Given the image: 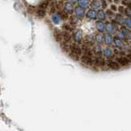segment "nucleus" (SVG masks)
<instances>
[{"instance_id":"a211bd4d","label":"nucleus","mask_w":131,"mask_h":131,"mask_svg":"<svg viewBox=\"0 0 131 131\" xmlns=\"http://www.w3.org/2000/svg\"><path fill=\"white\" fill-rule=\"evenodd\" d=\"M58 16L61 17L62 19H68V14L67 12H59L58 13Z\"/></svg>"},{"instance_id":"c85d7f7f","label":"nucleus","mask_w":131,"mask_h":131,"mask_svg":"<svg viewBox=\"0 0 131 131\" xmlns=\"http://www.w3.org/2000/svg\"><path fill=\"white\" fill-rule=\"evenodd\" d=\"M111 10H112V11H113V12L117 11V7L116 6V5H114V4L111 5Z\"/></svg>"},{"instance_id":"f3484780","label":"nucleus","mask_w":131,"mask_h":131,"mask_svg":"<svg viewBox=\"0 0 131 131\" xmlns=\"http://www.w3.org/2000/svg\"><path fill=\"white\" fill-rule=\"evenodd\" d=\"M104 41H105V43L108 44V45L112 43L113 38H112V37H111V35H109V34H106V35H105V36H104Z\"/></svg>"},{"instance_id":"4468645a","label":"nucleus","mask_w":131,"mask_h":131,"mask_svg":"<svg viewBox=\"0 0 131 131\" xmlns=\"http://www.w3.org/2000/svg\"><path fill=\"white\" fill-rule=\"evenodd\" d=\"M72 9H73V4H72V3L68 2V3H65V11L66 12H70L72 11Z\"/></svg>"},{"instance_id":"4c0bfd02","label":"nucleus","mask_w":131,"mask_h":131,"mask_svg":"<svg viewBox=\"0 0 131 131\" xmlns=\"http://www.w3.org/2000/svg\"><path fill=\"white\" fill-rule=\"evenodd\" d=\"M114 2H115V3H119L120 1H119V0H114Z\"/></svg>"},{"instance_id":"39448f33","label":"nucleus","mask_w":131,"mask_h":131,"mask_svg":"<svg viewBox=\"0 0 131 131\" xmlns=\"http://www.w3.org/2000/svg\"><path fill=\"white\" fill-rule=\"evenodd\" d=\"M72 39V34L70 32V31H67V30H64L62 32V40L63 41L66 43H70Z\"/></svg>"},{"instance_id":"2eb2a0df","label":"nucleus","mask_w":131,"mask_h":131,"mask_svg":"<svg viewBox=\"0 0 131 131\" xmlns=\"http://www.w3.org/2000/svg\"><path fill=\"white\" fill-rule=\"evenodd\" d=\"M106 30L108 31V33H113L114 32V27L112 24L108 23L106 24Z\"/></svg>"},{"instance_id":"412c9836","label":"nucleus","mask_w":131,"mask_h":131,"mask_svg":"<svg viewBox=\"0 0 131 131\" xmlns=\"http://www.w3.org/2000/svg\"><path fill=\"white\" fill-rule=\"evenodd\" d=\"M48 5H49V3L47 0H45V1L41 2V3L39 4V7L41 8V9H46L48 7Z\"/></svg>"},{"instance_id":"9b49d317","label":"nucleus","mask_w":131,"mask_h":131,"mask_svg":"<svg viewBox=\"0 0 131 131\" xmlns=\"http://www.w3.org/2000/svg\"><path fill=\"white\" fill-rule=\"evenodd\" d=\"M61 20H62V19H61V17L58 16V14L53 15V16H52V21H53V24H59L60 22H61Z\"/></svg>"},{"instance_id":"6ab92c4d","label":"nucleus","mask_w":131,"mask_h":131,"mask_svg":"<svg viewBox=\"0 0 131 131\" xmlns=\"http://www.w3.org/2000/svg\"><path fill=\"white\" fill-rule=\"evenodd\" d=\"M37 15L39 17H41V18L45 17V9H41V8L38 9L37 11Z\"/></svg>"},{"instance_id":"e433bc0d","label":"nucleus","mask_w":131,"mask_h":131,"mask_svg":"<svg viewBox=\"0 0 131 131\" xmlns=\"http://www.w3.org/2000/svg\"><path fill=\"white\" fill-rule=\"evenodd\" d=\"M77 1H79V0H70V2H71V3H75Z\"/></svg>"},{"instance_id":"393cba45","label":"nucleus","mask_w":131,"mask_h":131,"mask_svg":"<svg viewBox=\"0 0 131 131\" xmlns=\"http://www.w3.org/2000/svg\"><path fill=\"white\" fill-rule=\"evenodd\" d=\"M125 25L129 28H131V19H125Z\"/></svg>"},{"instance_id":"7c9ffc66","label":"nucleus","mask_w":131,"mask_h":131,"mask_svg":"<svg viewBox=\"0 0 131 131\" xmlns=\"http://www.w3.org/2000/svg\"><path fill=\"white\" fill-rule=\"evenodd\" d=\"M101 3H102V7L104 8H106L107 7V3L104 1V0H101Z\"/></svg>"},{"instance_id":"1a4fd4ad","label":"nucleus","mask_w":131,"mask_h":131,"mask_svg":"<svg viewBox=\"0 0 131 131\" xmlns=\"http://www.w3.org/2000/svg\"><path fill=\"white\" fill-rule=\"evenodd\" d=\"M104 57L105 58H110L111 57L113 56V49H111V48H106V49H104Z\"/></svg>"},{"instance_id":"b1692460","label":"nucleus","mask_w":131,"mask_h":131,"mask_svg":"<svg viewBox=\"0 0 131 131\" xmlns=\"http://www.w3.org/2000/svg\"><path fill=\"white\" fill-rule=\"evenodd\" d=\"M95 40H96V41H98V43H100V42H102L103 41V36L101 34H98L96 37H95Z\"/></svg>"},{"instance_id":"c9c22d12","label":"nucleus","mask_w":131,"mask_h":131,"mask_svg":"<svg viewBox=\"0 0 131 131\" xmlns=\"http://www.w3.org/2000/svg\"><path fill=\"white\" fill-rule=\"evenodd\" d=\"M127 58H129V59L130 60V61H131V53L128 54V57H127Z\"/></svg>"},{"instance_id":"c756f323","label":"nucleus","mask_w":131,"mask_h":131,"mask_svg":"<svg viewBox=\"0 0 131 131\" xmlns=\"http://www.w3.org/2000/svg\"><path fill=\"white\" fill-rule=\"evenodd\" d=\"M118 11H119L121 13H124V12H125V8H124V7H123V6H120V7H118Z\"/></svg>"},{"instance_id":"ddd939ff","label":"nucleus","mask_w":131,"mask_h":131,"mask_svg":"<svg viewBox=\"0 0 131 131\" xmlns=\"http://www.w3.org/2000/svg\"><path fill=\"white\" fill-rule=\"evenodd\" d=\"M114 43H115L116 46H117L118 48H122L124 46V43L122 42V41L120 38L116 37L114 39Z\"/></svg>"},{"instance_id":"a878e982","label":"nucleus","mask_w":131,"mask_h":131,"mask_svg":"<svg viewBox=\"0 0 131 131\" xmlns=\"http://www.w3.org/2000/svg\"><path fill=\"white\" fill-rule=\"evenodd\" d=\"M123 33L125 37H127L128 38H129L131 40V32L129 31H123Z\"/></svg>"},{"instance_id":"f8f14e48","label":"nucleus","mask_w":131,"mask_h":131,"mask_svg":"<svg viewBox=\"0 0 131 131\" xmlns=\"http://www.w3.org/2000/svg\"><path fill=\"white\" fill-rule=\"evenodd\" d=\"M89 5V0H79V6L83 8H86Z\"/></svg>"},{"instance_id":"f257e3e1","label":"nucleus","mask_w":131,"mask_h":131,"mask_svg":"<svg viewBox=\"0 0 131 131\" xmlns=\"http://www.w3.org/2000/svg\"><path fill=\"white\" fill-rule=\"evenodd\" d=\"M70 57H71L74 60H75V61H79L80 57H81L82 54H83L82 49L76 45H70Z\"/></svg>"},{"instance_id":"423d86ee","label":"nucleus","mask_w":131,"mask_h":131,"mask_svg":"<svg viewBox=\"0 0 131 131\" xmlns=\"http://www.w3.org/2000/svg\"><path fill=\"white\" fill-rule=\"evenodd\" d=\"M53 37L57 42H62V32L59 31L58 29L53 30Z\"/></svg>"},{"instance_id":"20e7f679","label":"nucleus","mask_w":131,"mask_h":131,"mask_svg":"<svg viewBox=\"0 0 131 131\" xmlns=\"http://www.w3.org/2000/svg\"><path fill=\"white\" fill-rule=\"evenodd\" d=\"M107 67L113 70H119L121 69V66L117 61H113V60H108L107 62Z\"/></svg>"},{"instance_id":"473e14b6","label":"nucleus","mask_w":131,"mask_h":131,"mask_svg":"<svg viewBox=\"0 0 131 131\" xmlns=\"http://www.w3.org/2000/svg\"><path fill=\"white\" fill-rule=\"evenodd\" d=\"M124 33H123V32H119L118 33V35H117V37H119V38H122V37H124Z\"/></svg>"},{"instance_id":"4be33fe9","label":"nucleus","mask_w":131,"mask_h":131,"mask_svg":"<svg viewBox=\"0 0 131 131\" xmlns=\"http://www.w3.org/2000/svg\"><path fill=\"white\" fill-rule=\"evenodd\" d=\"M92 7L94 9H98L100 7V3L98 1V0H94V1L92 3Z\"/></svg>"},{"instance_id":"cd10ccee","label":"nucleus","mask_w":131,"mask_h":131,"mask_svg":"<svg viewBox=\"0 0 131 131\" xmlns=\"http://www.w3.org/2000/svg\"><path fill=\"white\" fill-rule=\"evenodd\" d=\"M70 23H71V24H76L77 23V19L75 17H72L71 19H70Z\"/></svg>"},{"instance_id":"dca6fc26","label":"nucleus","mask_w":131,"mask_h":131,"mask_svg":"<svg viewBox=\"0 0 131 131\" xmlns=\"http://www.w3.org/2000/svg\"><path fill=\"white\" fill-rule=\"evenodd\" d=\"M96 28H97V29L99 30L100 32H103L104 29V23L101 22V21H98L96 23Z\"/></svg>"},{"instance_id":"7ed1b4c3","label":"nucleus","mask_w":131,"mask_h":131,"mask_svg":"<svg viewBox=\"0 0 131 131\" xmlns=\"http://www.w3.org/2000/svg\"><path fill=\"white\" fill-rule=\"evenodd\" d=\"M116 60L120 64L121 67H128L131 63V61L127 57H117Z\"/></svg>"},{"instance_id":"9d476101","label":"nucleus","mask_w":131,"mask_h":131,"mask_svg":"<svg viewBox=\"0 0 131 131\" xmlns=\"http://www.w3.org/2000/svg\"><path fill=\"white\" fill-rule=\"evenodd\" d=\"M87 17H88L89 19H95V18L97 17V13L95 12L94 11V10L90 9L89 11L88 12V13H87Z\"/></svg>"},{"instance_id":"2f4dec72","label":"nucleus","mask_w":131,"mask_h":131,"mask_svg":"<svg viewBox=\"0 0 131 131\" xmlns=\"http://www.w3.org/2000/svg\"><path fill=\"white\" fill-rule=\"evenodd\" d=\"M95 51H96L97 53L99 52V53L100 54V53H101V49H100V46H96V47H95Z\"/></svg>"},{"instance_id":"0eeeda50","label":"nucleus","mask_w":131,"mask_h":131,"mask_svg":"<svg viewBox=\"0 0 131 131\" xmlns=\"http://www.w3.org/2000/svg\"><path fill=\"white\" fill-rule=\"evenodd\" d=\"M82 38H83V34H82V32L80 31V30H77L76 32H74V39L76 43H79L81 42L82 41Z\"/></svg>"},{"instance_id":"f704fd0d","label":"nucleus","mask_w":131,"mask_h":131,"mask_svg":"<svg viewBox=\"0 0 131 131\" xmlns=\"http://www.w3.org/2000/svg\"><path fill=\"white\" fill-rule=\"evenodd\" d=\"M108 15V16H113V13L112 12H110V10H108V11H107V12H106Z\"/></svg>"},{"instance_id":"bb28decb","label":"nucleus","mask_w":131,"mask_h":131,"mask_svg":"<svg viewBox=\"0 0 131 131\" xmlns=\"http://www.w3.org/2000/svg\"><path fill=\"white\" fill-rule=\"evenodd\" d=\"M117 22H119L120 24H121V23H122L123 19H122V16H121V15H117Z\"/></svg>"},{"instance_id":"f03ea898","label":"nucleus","mask_w":131,"mask_h":131,"mask_svg":"<svg viewBox=\"0 0 131 131\" xmlns=\"http://www.w3.org/2000/svg\"><path fill=\"white\" fill-rule=\"evenodd\" d=\"M81 62L85 67H92L94 65V58L92 57L87 56V55H83L81 57Z\"/></svg>"},{"instance_id":"5701e85b","label":"nucleus","mask_w":131,"mask_h":131,"mask_svg":"<svg viewBox=\"0 0 131 131\" xmlns=\"http://www.w3.org/2000/svg\"><path fill=\"white\" fill-rule=\"evenodd\" d=\"M62 28H63L65 30H67V31H72V27L70 26V24H64L62 25Z\"/></svg>"},{"instance_id":"72a5a7b5","label":"nucleus","mask_w":131,"mask_h":131,"mask_svg":"<svg viewBox=\"0 0 131 131\" xmlns=\"http://www.w3.org/2000/svg\"><path fill=\"white\" fill-rule=\"evenodd\" d=\"M53 13L55 12V7H54V5H52V7H51V13Z\"/></svg>"},{"instance_id":"aec40b11","label":"nucleus","mask_w":131,"mask_h":131,"mask_svg":"<svg viewBox=\"0 0 131 131\" xmlns=\"http://www.w3.org/2000/svg\"><path fill=\"white\" fill-rule=\"evenodd\" d=\"M97 17L100 19H104L105 17H106V15H105L104 11H102V10H100V11L98 12V13H97Z\"/></svg>"},{"instance_id":"6e6552de","label":"nucleus","mask_w":131,"mask_h":131,"mask_svg":"<svg viewBox=\"0 0 131 131\" xmlns=\"http://www.w3.org/2000/svg\"><path fill=\"white\" fill-rule=\"evenodd\" d=\"M74 14H75V16H76L77 17H82L83 16V14H84L83 8L81 7H76L74 9Z\"/></svg>"}]
</instances>
